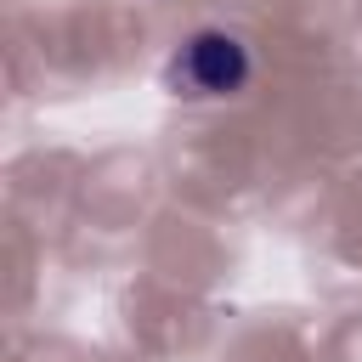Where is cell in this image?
I'll return each mask as SVG.
<instances>
[{
    "label": "cell",
    "instance_id": "cell-1",
    "mask_svg": "<svg viewBox=\"0 0 362 362\" xmlns=\"http://www.w3.org/2000/svg\"><path fill=\"white\" fill-rule=\"evenodd\" d=\"M255 74V57L249 45L232 34V28H192L170 62H164V85L170 96L181 102H221V96H238Z\"/></svg>",
    "mask_w": 362,
    "mask_h": 362
}]
</instances>
